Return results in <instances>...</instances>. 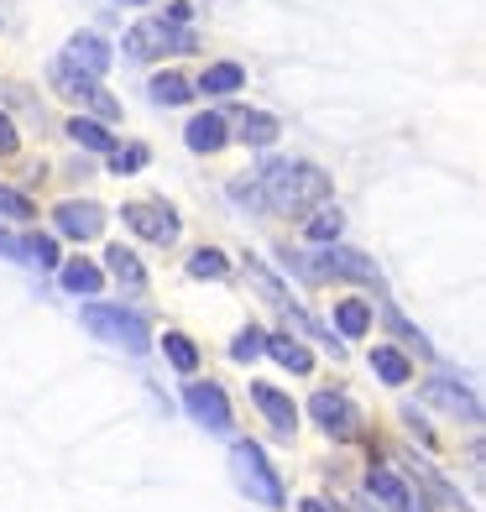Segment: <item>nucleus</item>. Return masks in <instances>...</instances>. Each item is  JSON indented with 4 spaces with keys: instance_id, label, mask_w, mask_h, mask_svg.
I'll return each instance as SVG.
<instances>
[{
    "instance_id": "obj_1",
    "label": "nucleus",
    "mask_w": 486,
    "mask_h": 512,
    "mask_svg": "<svg viewBox=\"0 0 486 512\" xmlns=\"http://www.w3.org/2000/svg\"><path fill=\"white\" fill-rule=\"evenodd\" d=\"M262 194H267V209H309L319 199H330V173H319L314 162H267L262 168Z\"/></svg>"
},
{
    "instance_id": "obj_2",
    "label": "nucleus",
    "mask_w": 486,
    "mask_h": 512,
    "mask_svg": "<svg viewBox=\"0 0 486 512\" xmlns=\"http://www.w3.org/2000/svg\"><path fill=\"white\" fill-rule=\"evenodd\" d=\"M230 476H236V486L251 497V502H262V507H283V481L272 476V465L262 455V445H251V439H241L236 450H230Z\"/></svg>"
},
{
    "instance_id": "obj_3",
    "label": "nucleus",
    "mask_w": 486,
    "mask_h": 512,
    "mask_svg": "<svg viewBox=\"0 0 486 512\" xmlns=\"http://www.w3.org/2000/svg\"><path fill=\"white\" fill-rule=\"evenodd\" d=\"M84 330L95 335V340L126 345V351H147V319H142V314H131V309L89 304V309H84Z\"/></svg>"
},
{
    "instance_id": "obj_4",
    "label": "nucleus",
    "mask_w": 486,
    "mask_h": 512,
    "mask_svg": "<svg viewBox=\"0 0 486 512\" xmlns=\"http://www.w3.org/2000/svg\"><path fill=\"white\" fill-rule=\"evenodd\" d=\"M199 42L183 32V27H173V21H162V16H152V21H136V27L126 32V53L131 58H162V53H194Z\"/></svg>"
},
{
    "instance_id": "obj_5",
    "label": "nucleus",
    "mask_w": 486,
    "mask_h": 512,
    "mask_svg": "<svg viewBox=\"0 0 486 512\" xmlns=\"http://www.w3.org/2000/svg\"><path fill=\"white\" fill-rule=\"evenodd\" d=\"M53 89H58V95L63 100H84V105H95L100 115H115V110H121V105H115L110 95H105V89H100V79H89V74H79V68L74 63H53Z\"/></svg>"
},
{
    "instance_id": "obj_6",
    "label": "nucleus",
    "mask_w": 486,
    "mask_h": 512,
    "mask_svg": "<svg viewBox=\"0 0 486 512\" xmlns=\"http://www.w3.org/2000/svg\"><path fill=\"white\" fill-rule=\"evenodd\" d=\"M304 272H309V277H361V283H382L377 262H366L361 251H345V246L324 251L319 262H304Z\"/></svg>"
},
{
    "instance_id": "obj_7",
    "label": "nucleus",
    "mask_w": 486,
    "mask_h": 512,
    "mask_svg": "<svg viewBox=\"0 0 486 512\" xmlns=\"http://www.w3.org/2000/svg\"><path fill=\"white\" fill-rule=\"evenodd\" d=\"M126 225L136 230V236H147L157 246H173L178 241V215L162 204H126Z\"/></svg>"
},
{
    "instance_id": "obj_8",
    "label": "nucleus",
    "mask_w": 486,
    "mask_h": 512,
    "mask_svg": "<svg viewBox=\"0 0 486 512\" xmlns=\"http://www.w3.org/2000/svg\"><path fill=\"white\" fill-rule=\"evenodd\" d=\"M183 403H189V413L199 418L204 429H230V403H225V392L210 382H189V392H183Z\"/></svg>"
},
{
    "instance_id": "obj_9",
    "label": "nucleus",
    "mask_w": 486,
    "mask_h": 512,
    "mask_svg": "<svg viewBox=\"0 0 486 512\" xmlns=\"http://www.w3.org/2000/svg\"><path fill=\"white\" fill-rule=\"evenodd\" d=\"M366 492H372L382 507H392V512H424L419 502H413V492L403 486V476L387 471V465H372V471H366Z\"/></svg>"
},
{
    "instance_id": "obj_10",
    "label": "nucleus",
    "mask_w": 486,
    "mask_h": 512,
    "mask_svg": "<svg viewBox=\"0 0 486 512\" xmlns=\"http://www.w3.org/2000/svg\"><path fill=\"white\" fill-rule=\"evenodd\" d=\"M58 230H63V236H74V241H95L105 230V209L68 199V204H58Z\"/></svg>"
},
{
    "instance_id": "obj_11",
    "label": "nucleus",
    "mask_w": 486,
    "mask_h": 512,
    "mask_svg": "<svg viewBox=\"0 0 486 512\" xmlns=\"http://www.w3.org/2000/svg\"><path fill=\"white\" fill-rule=\"evenodd\" d=\"M309 413H314L330 434H340V439H351V434H356V408L345 403L340 392H314V398H309Z\"/></svg>"
},
{
    "instance_id": "obj_12",
    "label": "nucleus",
    "mask_w": 486,
    "mask_h": 512,
    "mask_svg": "<svg viewBox=\"0 0 486 512\" xmlns=\"http://www.w3.org/2000/svg\"><path fill=\"white\" fill-rule=\"evenodd\" d=\"M63 63H74L79 74H89V79H100L105 68H110V48L95 37V32H79L74 42H68V53H63Z\"/></svg>"
},
{
    "instance_id": "obj_13",
    "label": "nucleus",
    "mask_w": 486,
    "mask_h": 512,
    "mask_svg": "<svg viewBox=\"0 0 486 512\" xmlns=\"http://www.w3.org/2000/svg\"><path fill=\"white\" fill-rule=\"evenodd\" d=\"M251 398H257V408L267 413V424H272L277 434H293V424H298V408H293L288 392H277V387H267V382H251Z\"/></svg>"
},
{
    "instance_id": "obj_14",
    "label": "nucleus",
    "mask_w": 486,
    "mask_h": 512,
    "mask_svg": "<svg viewBox=\"0 0 486 512\" xmlns=\"http://www.w3.org/2000/svg\"><path fill=\"white\" fill-rule=\"evenodd\" d=\"M183 142H189V152H220L225 147V121L220 115H194L189 131H183Z\"/></svg>"
},
{
    "instance_id": "obj_15",
    "label": "nucleus",
    "mask_w": 486,
    "mask_h": 512,
    "mask_svg": "<svg viewBox=\"0 0 486 512\" xmlns=\"http://www.w3.org/2000/svg\"><path fill=\"white\" fill-rule=\"evenodd\" d=\"M63 288H68V293L95 298V293L105 288V272H100L95 262H84V256H79V262H68V267H63Z\"/></svg>"
},
{
    "instance_id": "obj_16",
    "label": "nucleus",
    "mask_w": 486,
    "mask_h": 512,
    "mask_svg": "<svg viewBox=\"0 0 486 512\" xmlns=\"http://www.w3.org/2000/svg\"><path fill=\"white\" fill-rule=\"evenodd\" d=\"M241 84H246L241 63H210V68H204V79H199L204 95H236Z\"/></svg>"
},
{
    "instance_id": "obj_17",
    "label": "nucleus",
    "mask_w": 486,
    "mask_h": 512,
    "mask_svg": "<svg viewBox=\"0 0 486 512\" xmlns=\"http://www.w3.org/2000/svg\"><path fill=\"white\" fill-rule=\"evenodd\" d=\"M262 351H267L277 366H288V371H309V366H314V356L304 351V345H298V340H283V335H267Z\"/></svg>"
},
{
    "instance_id": "obj_18",
    "label": "nucleus",
    "mask_w": 486,
    "mask_h": 512,
    "mask_svg": "<svg viewBox=\"0 0 486 512\" xmlns=\"http://www.w3.org/2000/svg\"><path fill=\"white\" fill-rule=\"evenodd\" d=\"M335 324L345 340H361L366 330H372V304H361V298H345V304L335 309Z\"/></svg>"
},
{
    "instance_id": "obj_19",
    "label": "nucleus",
    "mask_w": 486,
    "mask_h": 512,
    "mask_svg": "<svg viewBox=\"0 0 486 512\" xmlns=\"http://www.w3.org/2000/svg\"><path fill=\"white\" fill-rule=\"evenodd\" d=\"M372 371H377L382 382H392V387H403V382L413 377L408 356H403V351H392V345H377V351H372Z\"/></svg>"
},
{
    "instance_id": "obj_20",
    "label": "nucleus",
    "mask_w": 486,
    "mask_h": 512,
    "mask_svg": "<svg viewBox=\"0 0 486 512\" xmlns=\"http://www.w3.org/2000/svg\"><path fill=\"white\" fill-rule=\"evenodd\" d=\"M429 398L434 403H445L450 413H466V418H481V408H476V398L466 387H450V382H429Z\"/></svg>"
},
{
    "instance_id": "obj_21",
    "label": "nucleus",
    "mask_w": 486,
    "mask_h": 512,
    "mask_svg": "<svg viewBox=\"0 0 486 512\" xmlns=\"http://www.w3.org/2000/svg\"><path fill=\"white\" fill-rule=\"evenodd\" d=\"M68 136H74L79 147H89V152H110L115 147V136L100 121H84V115H79V121H68Z\"/></svg>"
},
{
    "instance_id": "obj_22",
    "label": "nucleus",
    "mask_w": 486,
    "mask_h": 512,
    "mask_svg": "<svg viewBox=\"0 0 486 512\" xmlns=\"http://www.w3.org/2000/svg\"><path fill=\"white\" fill-rule=\"evenodd\" d=\"M105 267H110L115 277H121V283H131V288H142V283H147L142 262H136V256H131L126 246H110V251H105Z\"/></svg>"
},
{
    "instance_id": "obj_23",
    "label": "nucleus",
    "mask_w": 486,
    "mask_h": 512,
    "mask_svg": "<svg viewBox=\"0 0 486 512\" xmlns=\"http://www.w3.org/2000/svg\"><path fill=\"white\" fill-rule=\"evenodd\" d=\"M189 95H194V89H189V79H183V74H157L152 79V100L157 105H183Z\"/></svg>"
},
{
    "instance_id": "obj_24",
    "label": "nucleus",
    "mask_w": 486,
    "mask_h": 512,
    "mask_svg": "<svg viewBox=\"0 0 486 512\" xmlns=\"http://www.w3.org/2000/svg\"><path fill=\"white\" fill-rule=\"evenodd\" d=\"M241 136H246L251 147H272L277 142V121L257 110V115H246V121H241Z\"/></svg>"
},
{
    "instance_id": "obj_25",
    "label": "nucleus",
    "mask_w": 486,
    "mask_h": 512,
    "mask_svg": "<svg viewBox=\"0 0 486 512\" xmlns=\"http://www.w3.org/2000/svg\"><path fill=\"white\" fill-rule=\"evenodd\" d=\"M16 251H27V262H37V267H58V241L53 236H27V241H16Z\"/></svg>"
},
{
    "instance_id": "obj_26",
    "label": "nucleus",
    "mask_w": 486,
    "mask_h": 512,
    "mask_svg": "<svg viewBox=\"0 0 486 512\" xmlns=\"http://www.w3.org/2000/svg\"><path fill=\"white\" fill-rule=\"evenodd\" d=\"M105 157H110V173H121V178L136 173V168H147V147H121V142H115Z\"/></svg>"
},
{
    "instance_id": "obj_27",
    "label": "nucleus",
    "mask_w": 486,
    "mask_h": 512,
    "mask_svg": "<svg viewBox=\"0 0 486 512\" xmlns=\"http://www.w3.org/2000/svg\"><path fill=\"white\" fill-rule=\"evenodd\" d=\"M340 230H345V215H340V209H324V215H314V220L304 225V236H309V241H335Z\"/></svg>"
},
{
    "instance_id": "obj_28",
    "label": "nucleus",
    "mask_w": 486,
    "mask_h": 512,
    "mask_svg": "<svg viewBox=\"0 0 486 512\" xmlns=\"http://www.w3.org/2000/svg\"><path fill=\"white\" fill-rule=\"evenodd\" d=\"M162 351H168V361H173L178 371H194V366H199V351H194L189 335H168V340H162Z\"/></svg>"
},
{
    "instance_id": "obj_29",
    "label": "nucleus",
    "mask_w": 486,
    "mask_h": 512,
    "mask_svg": "<svg viewBox=\"0 0 486 512\" xmlns=\"http://www.w3.org/2000/svg\"><path fill=\"white\" fill-rule=\"evenodd\" d=\"M225 272H230V262L220 251H194L189 256V277H225Z\"/></svg>"
},
{
    "instance_id": "obj_30",
    "label": "nucleus",
    "mask_w": 486,
    "mask_h": 512,
    "mask_svg": "<svg viewBox=\"0 0 486 512\" xmlns=\"http://www.w3.org/2000/svg\"><path fill=\"white\" fill-rule=\"evenodd\" d=\"M262 340H267L262 330H241L236 345H230V361H257L262 356Z\"/></svg>"
},
{
    "instance_id": "obj_31",
    "label": "nucleus",
    "mask_w": 486,
    "mask_h": 512,
    "mask_svg": "<svg viewBox=\"0 0 486 512\" xmlns=\"http://www.w3.org/2000/svg\"><path fill=\"white\" fill-rule=\"evenodd\" d=\"M0 215H11V220H27V215H37V209H32V199H27V194H16V189H0Z\"/></svg>"
},
{
    "instance_id": "obj_32",
    "label": "nucleus",
    "mask_w": 486,
    "mask_h": 512,
    "mask_svg": "<svg viewBox=\"0 0 486 512\" xmlns=\"http://www.w3.org/2000/svg\"><path fill=\"white\" fill-rule=\"evenodd\" d=\"M230 199H236V204H257V209H267L262 183H230Z\"/></svg>"
},
{
    "instance_id": "obj_33",
    "label": "nucleus",
    "mask_w": 486,
    "mask_h": 512,
    "mask_svg": "<svg viewBox=\"0 0 486 512\" xmlns=\"http://www.w3.org/2000/svg\"><path fill=\"white\" fill-rule=\"evenodd\" d=\"M21 147V136H16V126L6 121V115H0V157H11Z\"/></svg>"
},
{
    "instance_id": "obj_34",
    "label": "nucleus",
    "mask_w": 486,
    "mask_h": 512,
    "mask_svg": "<svg viewBox=\"0 0 486 512\" xmlns=\"http://www.w3.org/2000/svg\"><path fill=\"white\" fill-rule=\"evenodd\" d=\"M189 16H194V6H189V0H173V6H168V16H162V21H173V27H183Z\"/></svg>"
},
{
    "instance_id": "obj_35",
    "label": "nucleus",
    "mask_w": 486,
    "mask_h": 512,
    "mask_svg": "<svg viewBox=\"0 0 486 512\" xmlns=\"http://www.w3.org/2000/svg\"><path fill=\"white\" fill-rule=\"evenodd\" d=\"M304 512H330V507H324L319 497H309V502H304Z\"/></svg>"
},
{
    "instance_id": "obj_36",
    "label": "nucleus",
    "mask_w": 486,
    "mask_h": 512,
    "mask_svg": "<svg viewBox=\"0 0 486 512\" xmlns=\"http://www.w3.org/2000/svg\"><path fill=\"white\" fill-rule=\"evenodd\" d=\"M0 251H16V241L6 236V230H0Z\"/></svg>"
},
{
    "instance_id": "obj_37",
    "label": "nucleus",
    "mask_w": 486,
    "mask_h": 512,
    "mask_svg": "<svg viewBox=\"0 0 486 512\" xmlns=\"http://www.w3.org/2000/svg\"><path fill=\"white\" fill-rule=\"evenodd\" d=\"M126 6H147V0H126Z\"/></svg>"
}]
</instances>
